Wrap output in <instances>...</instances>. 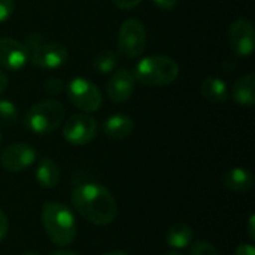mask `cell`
I'll list each match as a JSON object with an SVG mask.
<instances>
[{
	"label": "cell",
	"mask_w": 255,
	"mask_h": 255,
	"mask_svg": "<svg viewBox=\"0 0 255 255\" xmlns=\"http://www.w3.org/2000/svg\"><path fill=\"white\" fill-rule=\"evenodd\" d=\"M72 205L94 226H108L117 218V203L109 190L97 182L79 184L72 193Z\"/></svg>",
	"instance_id": "obj_1"
},
{
	"label": "cell",
	"mask_w": 255,
	"mask_h": 255,
	"mask_svg": "<svg viewBox=\"0 0 255 255\" xmlns=\"http://www.w3.org/2000/svg\"><path fill=\"white\" fill-rule=\"evenodd\" d=\"M42 224L48 238L57 247H67L76 238L75 215L63 203L46 202L42 208Z\"/></svg>",
	"instance_id": "obj_2"
},
{
	"label": "cell",
	"mask_w": 255,
	"mask_h": 255,
	"mask_svg": "<svg viewBox=\"0 0 255 255\" xmlns=\"http://www.w3.org/2000/svg\"><path fill=\"white\" fill-rule=\"evenodd\" d=\"M133 76L143 85L164 87L178 79L179 66L176 60L169 55H149L137 61Z\"/></svg>",
	"instance_id": "obj_3"
},
{
	"label": "cell",
	"mask_w": 255,
	"mask_h": 255,
	"mask_svg": "<svg viewBox=\"0 0 255 255\" xmlns=\"http://www.w3.org/2000/svg\"><path fill=\"white\" fill-rule=\"evenodd\" d=\"M64 108L57 100H42L25 112V127L34 134H49L64 121Z\"/></svg>",
	"instance_id": "obj_4"
},
{
	"label": "cell",
	"mask_w": 255,
	"mask_h": 255,
	"mask_svg": "<svg viewBox=\"0 0 255 255\" xmlns=\"http://www.w3.org/2000/svg\"><path fill=\"white\" fill-rule=\"evenodd\" d=\"M146 48V30L140 19H126L118 31V51L126 58H137Z\"/></svg>",
	"instance_id": "obj_5"
},
{
	"label": "cell",
	"mask_w": 255,
	"mask_h": 255,
	"mask_svg": "<svg viewBox=\"0 0 255 255\" xmlns=\"http://www.w3.org/2000/svg\"><path fill=\"white\" fill-rule=\"evenodd\" d=\"M67 97L82 112H96L102 106V93L90 79L78 76L67 84Z\"/></svg>",
	"instance_id": "obj_6"
},
{
	"label": "cell",
	"mask_w": 255,
	"mask_h": 255,
	"mask_svg": "<svg viewBox=\"0 0 255 255\" xmlns=\"http://www.w3.org/2000/svg\"><path fill=\"white\" fill-rule=\"evenodd\" d=\"M97 134V123L88 114H76L70 117L63 127V137L70 145H87Z\"/></svg>",
	"instance_id": "obj_7"
},
{
	"label": "cell",
	"mask_w": 255,
	"mask_h": 255,
	"mask_svg": "<svg viewBox=\"0 0 255 255\" xmlns=\"http://www.w3.org/2000/svg\"><path fill=\"white\" fill-rule=\"evenodd\" d=\"M36 151L28 143H12L0 155V164L4 170L16 173L28 169L36 161Z\"/></svg>",
	"instance_id": "obj_8"
},
{
	"label": "cell",
	"mask_w": 255,
	"mask_h": 255,
	"mask_svg": "<svg viewBox=\"0 0 255 255\" xmlns=\"http://www.w3.org/2000/svg\"><path fill=\"white\" fill-rule=\"evenodd\" d=\"M229 43L238 55H251L255 46V30L253 22L247 18H238L230 25Z\"/></svg>",
	"instance_id": "obj_9"
},
{
	"label": "cell",
	"mask_w": 255,
	"mask_h": 255,
	"mask_svg": "<svg viewBox=\"0 0 255 255\" xmlns=\"http://www.w3.org/2000/svg\"><path fill=\"white\" fill-rule=\"evenodd\" d=\"M30 60L27 46L12 37H0V67L4 70H19Z\"/></svg>",
	"instance_id": "obj_10"
},
{
	"label": "cell",
	"mask_w": 255,
	"mask_h": 255,
	"mask_svg": "<svg viewBox=\"0 0 255 255\" xmlns=\"http://www.w3.org/2000/svg\"><path fill=\"white\" fill-rule=\"evenodd\" d=\"M67 49L64 45L52 42V43H43L42 46H39L37 49H34L33 52H30V61L39 67V69H57L60 66H63L67 61Z\"/></svg>",
	"instance_id": "obj_11"
},
{
	"label": "cell",
	"mask_w": 255,
	"mask_h": 255,
	"mask_svg": "<svg viewBox=\"0 0 255 255\" xmlns=\"http://www.w3.org/2000/svg\"><path fill=\"white\" fill-rule=\"evenodd\" d=\"M134 85H136V79H134L133 73L127 69H120V70L114 72L112 76L109 78L106 91L112 102L124 103L131 97V94L134 91Z\"/></svg>",
	"instance_id": "obj_12"
},
{
	"label": "cell",
	"mask_w": 255,
	"mask_h": 255,
	"mask_svg": "<svg viewBox=\"0 0 255 255\" xmlns=\"http://www.w3.org/2000/svg\"><path fill=\"white\" fill-rule=\"evenodd\" d=\"M133 130H134V123L131 117L124 114L111 115L103 123V133L114 140H121L128 137L133 133Z\"/></svg>",
	"instance_id": "obj_13"
},
{
	"label": "cell",
	"mask_w": 255,
	"mask_h": 255,
	"mask_svg": "<svg viewBox=\"0 0 255 255\" xmlns=\"http://www.w3.org/2000/svg\"><path fill=\"white\" fill-rule=\"evenodd\" d=\"M223 184L232 191L247 193L254 187V175L248 169L233 167L223 173Z\"/></svg>",
	"instance_id": "obj_14"
},
{
	"label": "cell",
	"mask_w": 255,
	"mask_h": 255,
	"mask_svg": "<svg viewBox=\"0 0 255 255\" xmlns=\"http://www.w3.org/2000/svg\"><path fill=\"white\" fill-rule=\"evenodd\" d=\"M233 99L242 106H253L255 103V75L248 73L241 76L233 85Z\"/></svg>",
	"instance_id": "obj_15"
},
{
	"label": "cell",
	"mask_w": 255,
	"mask_h": 255,
	"mask_svg": "<svg viewBox=\"0 0 255 255\" xmlns=\"http://www.w3.org/2000/svg\"><path fill=\"white\" fill-rule=\"evenodd\" d=\"M200 93L202 96L212 103H223L229 99V87L227 84L215 76H209L203 79L200 85Z\"/></svg>",
	"instance_id": "obj_16"
},
{
	"label": "cell",
	"mask_w": 255,
	"mask_h": 255,
	"mask_svg": "<svg viewBox=\"0 0 255 255\" xmlns=\"http://www.w3.org/2000/svg\"><path fill=\"white\" fill-rule=\"evenodd\" d=\"M36 181L42 188H54L60 181V169L51 158H42L36 167Z\"/></svg>",
	"instance_id": "obj_17"
},
{
	"label": "cell",
	"mask_w": 255,
	"mask_h": 255,
	"mask_svg": "<svg viewBox=\"0 0 255 255\" xmlns=\"http://www.w3.org/2000/svg\"><path fill=\"white\" fill-rule=\"evenodd\" d=\"M193 239H194V230L185 223L173 224L167 232V244L170 248L175 250L187 248L188 245L193 244Z\"/></svg>",
	"instance_id": "obj_18"
},
{
	"label": "cell",
	"mask_w": 255,
	"mask_h": 255,
	"mask_svg": "<svg viewBox=\"0 0 255 255\" xmlns=\"http://www.w3.org/2000/svg\"><path fill=\"white\" fill-rule=\"evenodd\" d=\"M118 57L114 51L111 49H105L100 54H97L93 60V67L96 72L99 73H111L115 66H117Z\"/></svg>",
	"instance_id": "obj_19"
},
{
	"label": "cell",
	"mask_w": 255,
	"mask_h": 255,
	"mask_svg": "<svg viewBox=\"0 0 255 255\" xmlns=\"http://www.w3.org/2000/svg\"><path fill=\"white\" fill-rule=\"evenodd\" d=\"M19 112L13 102L0 100V123L4 126H15L18 123Z\"/></svg>",
	"instance_id": "obj_20"
},
{
	"label": "cell",
	"mask_w": 255,
	"mask_h": 255,
	"mask_svg": "<svg viewBox=\"0 0 255 255\" xmlns=\"http://www.w3.org/2000/svg\"><path fill=\"white\" fill-rule=\"evenodd\" d=\"M190 255H220L215 247L206 241H197L191 245Z\"/></svg>",
	"instance_id": "obj_21"
},
{
	"label": "cell",
	"mask_w": 255,
	"mask_h": 255,
	"mask_svg": "<svg viewBox=\"0 0 255 255\" xmlns=\"http://www.w3.org/2000/svg\"><path fill=\"white\" fill-rule=\"evenodd\" d=\"M45 91L48 93V94H51V96H57V94H60L61 91H63V81L61 79H58V78H49V79H46L45 81Z\"/></svg>",
	"instance_id": "obj_22"
},
{
	"label": "cell",
	"mask_w": 255,
	"mask_h": 255,
	"mask_svg": "<svg viewBox=\"0 0 255 255\" xmlns=\"http://www.w3.org/2000/svg\"><path fill=\"white\" fill-rule=\"evenodd\" d=\"M15 9V1L13 0H0V22H4L6 19L10 18Z\"/></svg>",
	"instance_id": "obj_23"
},
{
	"label": "cell",
	"mask_w": 255,
	"mask_h": 255,
	"mask_svg": "<svg viewBox=\"0 0 255 255\" xmlns=\"http://www.w3.org/2000/svg\"><path fill=\"white\" fill-rule=\"evenodd\" d=\"M43 43H45V40H43L42 34H39V33H31V34H28V36L25 37V42H24V45L27 46V49H28L30 52H33L34 49H37V48L42 46Z\"/></svg>",
	"instance_id": "obj_24"
},
{
	"label": "cell",
	"mask_w": 255,
	"mask_h": 255,
	"mask_svg": "<svg viewBox=\"0 0 255 255\" xmlns=\"http://www.w3.org/2000/svg\"><path fill=\"white\" fill-rule=\"evenodd\" d=\"M112 3L123 10H130L133 7H136L137 4L142 3V0H112Z\"/></svg>",
	"instance_id": "obj_25"
},
{
	"label": "cell",
	"mask_w": 255,
	"mask_h": 255,
	"mask_svg": "<svg viewBox=\"0 0 255 255\" xmlns=\"http://www.w3.org/2000/svg\"><path fill=\"white\" fill-rule=\"evenodd\" d=\"M7 229H9L7 217H6V214L0 209V242L6 238V235H7Z\"/></svg>",
	"instance_id": "obj_26"
},
{
	"label": "cell",
	"mask_w": 255,
	"mask_h": 255,
	"mask_svg": "<svg viewBox=\"0 0 255 255\" xmlns=\"http://www.w3.org/2000/svg\"><path fill=\"white\" fill-rule=\"evenodd\" d=\"M154 4L163 10H172L176 4H178V0H152Z\"/></svg>",
	"instance_id": "obj_27"
},
{
	"label": "cell",
	"mask_w": 255,
	"mask_h": 255,
	"mask_svg": "<svg viewBox=\"0 0 255 255\" xmlns=\"http://www.w3.org/2000/svg\"><path fill=\"white\" fill-rule=\"evenodd\" d=\"M235 255H255L254 245H251V244H241L236 248Z\"/></svg>",
	"instance_id": "obj_28"
},
{
	"label": "cell",
	"mask_w": 255,
	"mask_h": 255,
	"mask_svg": "<svg viewBox=\"0 0 255 255\" xmlns=\"http://www.w3.org/2000/svg\"><path fill=\"white\" fill-rule=\"evenodd\" d=\"M248 235L251 239H255V215H251L248 220Z\"/></svg>",
	"instance_id": "obj_29"
},
{
	"label": "cell",
	"mask_w": 255,
	"mask_h": 255,
	"mask_svg": "<svg viewBox=\"0 0 255 255\" xmlns=\"http://www.w3.org/2000/svg\"><path fill=\"white\" fill-rule=\"evenodd\" d=\"M7 82H9V79L6 76V73L0 70V94L7 88Z\"/></svg>",
	"instance_id": "obj_30"
},
{
	"label": "cell",
	"mask_w": 255,
	"mask_h": 255,
	"mask_svg": "<svg viewBox=\"0 0 255 255\" xmlns=\"http://www.w3.org/2000/svg\"><path fill=\"white\" fill-rule=\"evenodd\" d=\"M49 255H79V254H76V253H72V251H66V250H63V251H54V253H51Z\"/></svg>",
	"instance_id": "obj_31"
},
{
	"label": "cell",
	"mask_w": 255,
	"mask_h": 255,
	"mask_svg": "<svg viewBox=\"0 0 255 255\" xmlns=\"http://www.w3.org/2000/svg\"><path fill=\"white\" fill-rule=\"evenodd\" d=\"M103 255H128L127 253H124V251H111V253H106V254Z\"/></svg>",
	"instance_id": "obj_32"
},
{
	"label": "cell",
	"mask_w": 255,
	"mask_h": 255,
	"mask_svg": "<svg viewBox=\"0 0 255 255\" xmlns=\"http://www.w3.org/2000/svg\"><path fill=\"white\" fill-rule=\"evenodd\" d=\"M166 255H182V254H179V253H176V251H170V253H167Z\"/></svg>",
	"instance_id": "obj_33"
},
{
	"label": "cell",
	"mask_w": 255,
	"mask_h": 255,
	"mask_svg": "<svg viewBox=\"0 0 255 255\" xmlns=\"http://www.w3.org/2000/svg\"><path fill=\"white\" fill-rule=\"evenodd\" d=\"M22 255H40V254H37V253H27V254H22Z\"/></svg>",
	"instance_id": "obj_34"
},
{
	"label": "cell",
	"mask_w": 255,
	"mask_h": 255,
	"mask_svg": "<svg viewBox=\"0 0 255 255\" xmlns=\"http://www.w3.org/2000/svg\"><path fill=\"white\" fill-rule=\"evenodd\" d=\"M0 142H1V131H0Z\"/></svg>",
	"instance_id": "obj_35"
}]
</instances>
